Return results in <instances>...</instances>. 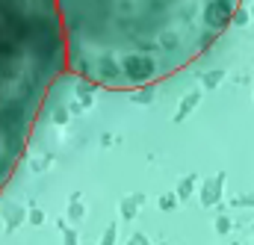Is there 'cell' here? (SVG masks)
Wrapping results in <instances>:
<instances>
[{"instance_id":"obj_1","label":"cell","mask_w":254,"mask_h":245,"mask_svg":"<svg viewBox=\"0 0 254 245\" xmlns=\"http://www.w3.org/2000/svg\"><path fill=\"white\" fill-rule=\"evenodd\" d=\"M243 0H57L68 68L104 89H145L195 62Z\"/></svg>"},{"instance_id":"obj_2","label":"cell","mask_w":254,"mask_h":245,"mask_svg":"<svg viewBox=\"0 0 254 245\" xmlns=\"http://www.w3.org/2000/svg\"><path fill=\"white\" fill-rule=\"evenodd\" d=\"M68 68L57 0H0V192Z\"/></svg>"}]
</instances>
